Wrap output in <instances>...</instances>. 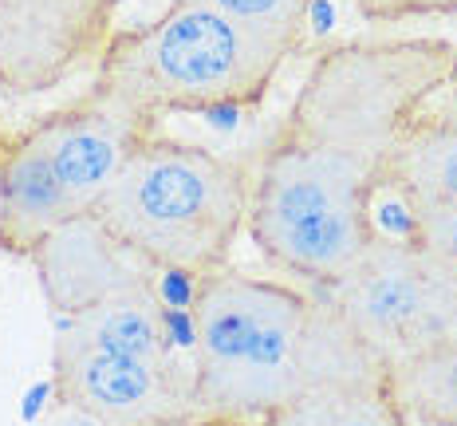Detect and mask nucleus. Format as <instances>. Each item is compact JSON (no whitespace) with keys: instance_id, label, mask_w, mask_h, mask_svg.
<instances>
[{"instance_id":"1","label":"nucleus","mask_w":457,"mask_h":426,"mask_svg":"<svg viewBox=\"0 0 457 426\" xmlns=\"http://www.w3.org/2000/svg\"><path fill=\"white\" fill-rule=\"evenodd\" d=\"M457 83L437 36L323 47L253 163L249 237L276 269L336 284L375 237V197L403 138Z\"/></svg>"},{"instance_id":"2","label":"nucleus","mask_w":457,"mask_h":426,"mask_svg":"<svg viewBox=\"0 0 457 426\" xmlns=\"http://www.w3.org/2000/svg\"><path fill=\"white\" fill-rule=\"evenodd\" d=\"M194 426H256L328 383L386 375L323 297L225 269L194 280Z\"/></svg>"},{"instance_id":"3","label":"nucleus","mask_w":457,"mask_h":426,"mask_svg":"<svg viewBox=\"0 0 457 426\" xmlns=\"http://www.w3.org/2000/svg\"><path fill=\"white\" fill-rule=\"evenodd\" d=\"M253 166L150 130L87 217L135 261L202 280L225 269L249 225Z\"/></svg>"},{"instance_id":"4","label":"nucleus","mask_w":457,"mask_h":426,"mask_svg":"<svg viewBox=\"0 0 457 426\" xmlns=\"http://www.w3.org/2000/svg\"><path fill=\"white\" fill-rule=\"evenodd\" d=\"M142 269L63 316L55 383L99 426H194V355Z\"/></svg>"},{"instance_id":"5","label":"nucleus","mask_w":457,"mask_h":426,"mask_svg":"<svg viewBox=\"0 0 457 426\" xmlns=\"http://www.w3.org/2000/svg\"><path fill=\"white\" fill-rule=\"evenodd\" d=\"M288 60L209 0H174L158 21L111 36L95 63V88L158 127L162 115L253 107Z\"/></svg>"},{"instance_id":"6","label":"nucleus","mask_w":457,"mask_h":426,"mask_svg":"<svg viewBox=\"0 0 457 426\" xmlns=\"http://www.w3.org/2000/svg\"><path fill=\"white\" fill-rule=\"evenodd\" d=\"M154 122L91 83L4 138L0 155V249L36 253L55 230L95 210L103 189Z\"/></svg>"},{"instance_id":"7","label":"nucleus","mask_w":457,"mask_h":426,"mask_svg":"<svg viewBox=\"0 0 457 426\" xmlns=\"http://www.w3.org/2000/svg\"><path fill=\"white\" fill-rule=\"evenodd\" d=\"M323 300L383 372L457 331V280L411 233H375Z\"/></svg>"},{"instance_id":"8","label":"nucleus","mask_w":457,"mask_h":426,"mask_svg":"<svg viewBox=\"0 0 457 426\" xmlns=\"http://www.w3.org/2000/svg\"><path fill=\"white\" fill-rule=\"evenodd\" d=\"M111 0H0V91L44 95L99 63L114 36Z\"/></svg>"},{"instance_id":"9","label":"nucleus","mask_w":457,"mask_h":426,"mask_svg":"<svg viewBox=\"0 0 457 426\" xmlns=\"http://www.w3.org/2000/svg\"><path fill=\"white\" fill-rule=\"evenodd\" d=\"M32 257L40 264L47 297L63 316L91 305L95 297H103L107 288H114L138 269V261L122 245H114L95 217L68 221L63 230L47 237Z\"/></svg>"},{"instance_id":"10","label":"nucleus","mask_w":457,"mask_h":426,"mask_svg":"<svg viewBox=\"0 0 457 426\" xmlns=\"http://www.w3.org/2000/svg\"><path fill=\"white\" fill-rule=\"evenodd\" d=\"M406 210L426 205H457V111H426L403 138L395 163L386 170V186Z\"/></svg>"},{"instance_id":"11","label":"nucleus","mask_w":457,"mask_h":426,"mask_svg":"<svg viewBox=\"0 0 457 426\" xmlns=\"http://www.w3.org/2000/svg\"><path fill=\"white\" fill-rule=\"evenodd\" d=\"M256 426H414L395 399L386 375L328 383L280 406Z\"/></svg>"},{"instance_id":"12","label":"nucleus","mask_w":457,"mask_h":426,"mask_svg":"<svg viewBox=\"0 0 457 426\" xmlns=\"http://www.w3.org/2000/svg\"><path fill=\"white\" fill-rule=\"evenodd\" d=\"M386 383L411 422L457 426V331L386 372Z\"/></svg>"},{"instance_id":"13","label":"nucleus","mask_w":457,"mask_h":426,"mask_svg":"<svg viewBox=\"0 0 457 426\" xmlns=\"http://www.w3.org/2000/svg\"><path fill=\"white\" fill-rule=\"evenodd\" d=\"M209 4L221 8L228 21L249 28L253 36L296 55L303 47V32H308V16L316 0H209Z\"/></svg>"},{"instance_id":"14","label":"nucleus","mask_w":457,"mask_h":426,"mask_svg":"<svg viewBox=\"0 0 457 426\" xmlns=\"http://www.w3.org/2000/svg\"><path fill=\"white\" fill-rule=\"evenodd\" d=\"M411 237L457 280V205L411 210Z\"/></svg>"},{"instance_id":"15","label":"nucleus","mask_w":457,"mask_h":426,"mask_svg":"<svg viewBox=\"0 0 457 426\" xmlns=\"http://www.w3.org/2000/svg\"><path fill=\"white\" fill-rule=\"evenodd\" d=\"M359 16L375 24H398L414 16H453L457 0H355Z\"/></svg>"},{"instance_id":"16","label":"nucleus","mask_w":457,"mask_h":426,"mask_svg":"<svg viewBox=\"0 0 457 426\" xmlns=\"http://www.w3.org/2000/svg\"><path fill=\"white\" fill-rule=\"evenodd\" d=\"M445 107H453V111H457V83H453L450 91H445Z\"/></svg>"},{"instance_id":"17","label":"nucleus","mask_w":457,"mask_h":426,"mask_svg":"<svg viewBox=\"0 0 457 426\" xmlns=\"http://www.w3.org/2000/svg\"><path fill=\"white\" fill-rule=\"evenodd\" d=\"M4 138H8V135H4V130H0V155H4Z\"/></svg>"},{"instance_id":"18","label":"nucleus","mask_w":457,"mask_h":426,"mask_svg":"<svg viewBox=\"0 0 457 426\" xmlns=\"http://www.w3.org/2000/svg\"><path fill=\"white\" fill-rule=\"evenodd\" d=\"M111 4H114V8H119V4H122V0H111Z\"/></svg>"}]
</instances>
